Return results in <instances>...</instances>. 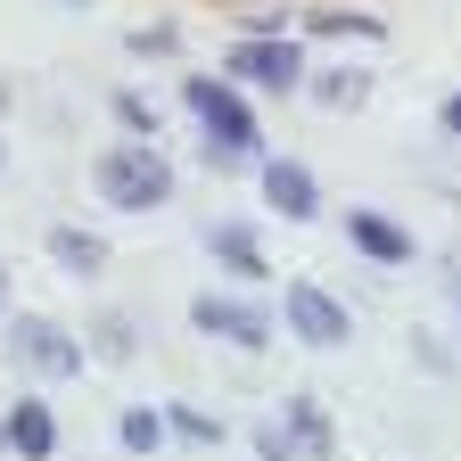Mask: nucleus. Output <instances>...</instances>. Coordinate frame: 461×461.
Returning a JSON list of instances; mask_svg holds the SVG:
<instances>
[{
    "label": "nucleus",
    "instance_id": "f257e3e1",
    "mask_svg": "<svg viewBox=\"0 0 461 461\" xmlns=\"http://www.w3.org/2000/svg\"><path fill=\"white\" fill-rule=\"evenodd\" d=\"M182 107L198 115V132H206V157L214 165H230V157H256V107H248V91L230 83V75H182Z\"/></svg>",
    "mask_w": 461,
    "mask_h": 461
},
{
    "label": "nucleus",
    "instance_id": "f03ea898",
    "mask_svg": "<svg viewBox=\"0 0 461 461\" xmlns=\"http://www.w3.org/2000/svg\"><path fill=\"white\" fill-rule=\"evenodd\" d=\"M91 190L115 206V214H157L173 198V165L157 157V140H124L91 165Z\"/></svg>",
    "mask_w": 461,
    "mask_h": 461
},
{
    "label": "nucleus",
    "instance_id": "7ed1b4c3",
    "mask_svg": "<svg viewBox=\"0 0 461 461\" xmlns=\"http://www.w3.org/2000/svg\"><path fill=\"white\" fill-rule=\"evenodd\" d=\"M190 330H206V338H222V346H240V355H264L280 321H272L256 297H222V288H206V297H190Z\"/></svg>",
    "mask_w": 461,
    "mask_h": 461
},
{
    "label": "nucleus",
    "instance_id": "20e7f679",
    "mask_svg": "<svg viewBox=\"0 0 461 461\" xmlns=\"http://www.w3.org/2000/svg\"><path fill=\"white\" fill-rule=\"evenodd\" d=\"M280 330L297 338V346H313V355H330V346H346V338H355V321H346V305L330 297L321 280H297V288L280 297Z\"/></svg>",
    "mask_w": 461,
    "mask_h": 461
},
{
    "label": "nucleus",
    "instance_id": "39448f33",
    "mask_svg": "<svg viewBox=\"0 0 461 461\" xmlns=\"http://www.w3.org/2000/svg\"><path fill=\"white\" fill-rule=\"evenodd\" d=\"M230 83H256V91H297L305 83V50L297 41H280V33H248V41H230Z\"/></svg>",
    "mask_w": 461,
    "mask_h": 461
},
{
    "label": "nucleus",
    "instance_id": "423d86ee",
    "mask_svg": "<svg viewBox=\"0 0 461 461\" xmlns=\"http://www.w3.org/2000/svg\"><path fill=\"white\" fill-rule=\"evenodd\" d=\"M9 355H17L25 371H41V379H75V371H83V338H67V330L41 321V313H17V321H9Z\"/></svg>",
    "mask_w": 461,
    "mask_h": 461
},
{
    "label": "nucleus",
    "instance_id": "0eeeda50",
    "mask_svg": "<svg viewBox=\"0 0 461 461\" xmlns=\"http://www.w3.org/2000/svg\"><path fill=\"white\" fill-rule=\"evenodd\" d=\"M256 190H264V206L280 222H313L321 214V182H313L297 157H256Z\"/></svg>",
    "mask_w": 461,
    "mask_h": 461
},
{
    "label": "nucleus",
    "instance_id": "6e6552de",
    "mask_svg": "<svg viewBox=\"0 0 461 461\" xmlns=\"http://www.w3.org/2000/svg\"><path fill=\"white\" fill-rule=\"evenodd\" d=\"M0 445H9L17 461H50V453H58V420H50V403H41V395H17L9 412H0Z\"/></svg>",
    "mask_w": 461,
    "mask_h": 461
},
{
    "label": "nucleus",
    "instance_id": "1a4fd4ad",
    "mask_svg": "<svg viewBox=\"0 0 461 461\" xmlns=\"http://www.w3.org/2000/svg\"><path fill=\"white\" fill-rule=\"evenodd\" d=\"M206 256H214L230 280H264V272H272V256H264V240H256L248 222H206Z\"/></svg>",
    "mask_w": 461,
    "mask_h": 461
},
{
    "label": "nucleus",
    "instance_id": "9d476101",
    "mask_svg": "<svg viewBox=\"0 0 461 461\" xmlns=\"http://www.w3.org/2000/svg\"><path fill=\"white\" fill-rule=\"evenodd\" d=\"M50 264L75 272V280H99L107 272V240H99L91 222H50Z\"/></svg>",
    "mask_w": 461,
    "mask_h": 461
},
{
    "label": "nucleus",
    "instance_id": "9b49d317",
    "mask_svg": "<svg viewBox=\"0 0 461 461\" xmlns=\"http://www.w3.org/2000/svg\"><path fill=\"white\" fill-rule=\"evenodd\" d=\"M346 240H355L371 264H412V230H403V222H387V214H371V206H355V214H346Z\"/></svg>",
    "mask_w": 461,
    "mask_h": 461
},
{
    "label": "nucleus",
    "instance_id": "f8f14e48",
    "mask_svg": "<svg viewBox=\"0 0 461 461\" xmlns=\"http://www.w3.org/2000/svg\"><path fill=\"white\" fill-rule=\"evenodd\" d=\"M280 429H288V445H297V461H330V445H338V429L321 420V403H313V395H288Z\"/></svg>",
    "mask_w": 461,
    "mask_h": 461
},
{
    "label": "nucleus",
    "instance_id": "ddd939ff",
    "mask_svg": "<svg viewBox=\"0 0 461 461\" xmlns=\"http://www.w3.org/2000/svg\"><path fill=\"white\" fill-rule=\"evenodd\" d=\"M165 437H190V445H222V420L198 412V403H165Z\"/></svg>",
    "mask_w": 461,
    "mask_h": 461
},
{
    "label": "nucleus",
    "instance_id": "4468645a",
    "mask_svg": "<svg viewBox=\"0 0 461 461\" xmlns=\"http://www.w3.org/2000/svg\"><path fill=\"white\" fill-rule=\"evenodd\" d=\"M107 107H115V124H124L132 140H149V132H157V99H149V91H132V83H124Z\"/></svg>",
    "mask_w": 461,
    "mask_h": 461
},
{
    "label": "nucleus",
    "instance_id": "2eb2a0df",
    "mask_svg": "<svg viewBox=\"0 0 461 461\" xmlns=\"http://www.w3.org/2000/svg\"><path fill=\"white\" fill-rule=\"evenodd\" d=\"M313 33H338V41H387V25H379V17H355V9H321Z\"/></svg>",
    "mask_w": 461,
    "mask_h": 461
},
{
    "label": "nucleus",
    "instance_id": "dca6fc26",
    "mask_svg": "<svg viewBox=\"0 0 461 461\" xmlns=\"http://www.w3.org/2000/svg\"><path fill=\"white\" fill-rule=\"evenodd\" d=\"M115 437H124V453H157V445H165V412H124V420H115Z\"/></svg>",
    "mask_w": 461,
    "mask_h": 461
},
{
    "label": "nucleus",
    "instance_id": "f3484780",
    "mask_svg": "<svg viewBox=\"0 0 461 461\" xmlns=\"http://www.w3.org/2000/svg\"><path fill=\"white\" fill-rule=\"evenodd\" d=\"M363 91H371V75H313L321 107H363Z\"/></svg>",
    "mask_w": 461,
    "mask_h": 461
},
{
    "label": "nucleus",
    "instance_id": "a211bd4d",
    "mask_svg": "<svg viewBox=\"0 0 461 461\" xmlns=\"http://www.w3.org/2000/svg\"><path fill=\"white\" fill-rule=\"evenodd\" d=\"M99 355H107V363H124V355H140V330H132L124 313H107V321H99Z\"/></svg>",
    "mask_w": 461,
    "mask_h": 461
},
{
    "label": "nucleus",
    "instance_id": "6ab92c4d",
    "mask_svg": "<svg viewBox=\"0 0 461 461\" xmlns=\"http://www.w3.org/2000/svg\"><path fill=\"white\" fill-rule=\"evenodd\" d=\"M173 41H182L173 25H140V33H132V58H173Z\"/></svg>",
    "mask_w": 461,
    "mask_h": 461
},
{
    "label": "nucleus",
    "instance_id": "aec40b11",
    "mask_svg": "<svg viewBox=\"0 0 461 461\" xmlns=\"http://www.w3.org/2000/svg\"><path fill=\"white\" fill-rule=\"evenodd\" d=\"M256 453H264V461H297V445H288V429H280V420H264V429H256Z\"/></svg>",
    "mask_w": 461,
    "mask_h": 461
},
{
    "label": "nucleus",
    "instance_id": "412c9836",
    "mask_svg": "<svg viewBox=\"0 0 461 461\" xmlns=\"http://www.w3.org/2000/svg\"><path fill=\"white\" fill-rule=\"evenodd\" d=\"M437 124H445V132L461 140V91H445V107H437Z\"/></svg>",
    "mask_w": 461,
    "mask_h": 461
},
{
    "label": "nucleus",
    "instance_id": "4be33fe9",
    "mask_svg": "<svg viewBox=\"0 0 461 461\" xmlns=\"http://www.w3.org/2000/svg\"><path fill=\"white\" fill-rule=\"evenodd\" d=\"M445 288H453V321H461V256H453V272H445Z\"/></svg>",
    "mask_w": 461,
    "mask_h": 461
},
{
    "label": "nucleus",
    "instance_id": "5701e85b",
    "mask_svg": "<svg viewBox=\"0 0 461 461\" xmlns=\"http://www.w3.org/2000/svg\"><path fill=\"white\" fill-rule=\"evenodd\" d=\"M0 305H9V272H0Z\"/></svg>",
    "mask_w": 461,
    "mask_h": 461
},
{
    "label": "nucleus",
    "instance_id": "b1692460",
    "mask_svg": "<svg viewBox=\"0 0 461 461\" xmlns=\"http://www.w3.org/2000/svg\"><path fill=\"white\" fill-rule=\"evenodd\" d=\"M67 9H91V0H67Z\"/></svg>",
    "mask_w": 461,
    "mask_h": 461
}]
</instances>
